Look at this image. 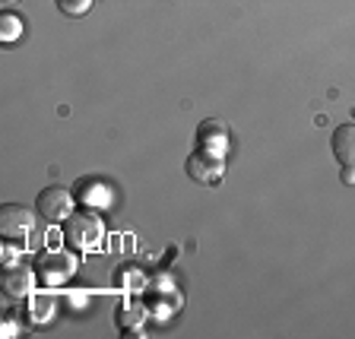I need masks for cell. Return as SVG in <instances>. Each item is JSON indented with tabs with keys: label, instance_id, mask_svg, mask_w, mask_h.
Listing matches in <instances>:
<instances>
[{
	"label": "cell",
	"instance_id": "1",
	"mask_svg": "<svg viewBox=\"0 0 355 339\" xmlns=\"http://www.w3.org/2000/svg\"><path fill=\"white\" fill-rule=\"evenodd\" d=\"M102 238H105V222L98 216V209L86 207L64 222V241L80 254L96 251L98 244H102Z\"/></svg>",
	"mask_w": 355,
	"mask_h": 339
},
{
	"label": "cell",
	"instance_id": "2",
	"mask_svg": "<svg viewBox=\"0 0 355 339\" xmlns=\"http://www.w3.org/2000/svg\"><path fill=\"white\" fill-rule=\"evenodd\" d=\"M76 193L73 191H67V187L60 184H51V187H44L42 193L35 197V209L38 216H42L44 222H67L70 216L76 213Z\"/></svg>",
	"mask_w": 355,
	"mask_h": 339
},
{
	"label": "cell",
	"instance_id": "3",
	"mask_svg": "<svg viewBox=\"0 0 355 339\" xmlns=\"http://www.w3.org/2000/svg\"><path fill=\"white\" fill-rule=\"evenodd\" d=\"M0 232L10 241L29 238L35 232V213L29 207H22V203H3V209H0Z\"/></svg>",
	"mask_w": 355,
	"mask_h": 339
},
{
	"label": "cell",
	"instance_id": "4",
	"mask_svg": "<svg viewBox=\"0 0 355 339\" xmlns=\"http://www.w3.org/2000/svg\"><path fill=\"white\" fill-rule=\"evenodd\" d=\"M225 175V155H213L207 149L187 155V177H193L197 184H219Z\"/></svg>",
	"mask_w": 355,
	"mask_h": 339
},
{
	"label": "cell",
	"instance_id": "5",
	"mask_svg": "<svg viewBox=\"0 0 355 339\" xmlns=\"http://www.w3.org/2000/svg\"><path fill=\"white\" fill-rule=\"evenodd\" d=\"M76 200L89 209H108L111 207V187L105 177H83L76 184Z\"/></svg>",
	"mask_w": 355,
	"mask_h": 339
},
{
	"label": "cell",
	"instance_id": "6",
	"mask_svg": "<svg viewBox=\"0 0 355 339\" xmlns=\"http://www.w3.org/2000/svg\"><path fill=\"white\" fill-rule=\"evenodd\" d=\"M73 257L70 254H44L42 260H38V266H35V273H38V279L42 282H64V279H70V273H73Z\"/></svg>",
	"mask_w": 355,
	"mask_h": 339
},
{
	"label": "cell",
	"instance_id": "7",
	"mask_svg": "<svg viewBox=\"0 0 355 339\" xmlns=\"http://www.w3.org/2000/svg\"><path fill=\"white\" fill-rule=\"evenodd\" d=\"M35 270H29V266L22 263H13L3 270V292H7L10 298H26L32 292V286H35Z\"/></svg>",
	"mask_w": 355,
	"mask_h": 339
},
{
	"label": "cell",
	"instance_id": "8",
	"mask_svg": "<svg viewBox=\"0 0 355 339\" xmlns=\"http://www.w3.org/2000/svg\"><path fill=\"white\" fill-rule=\"evenodd\" d=\"M333 159L340 165H352L355 168V124H340L330 137Z\"/></svg>",
	"mask_w": 355,
	"mask_h": 339
},
{
	"label": "cell",
	"instance_id": "9",
	"mask_svg": "<svg viewBox=\"0 0 355 339\" xmlns=\"http://www.w3.org/2000/svg\"><path fill=\"white\" fill-rule=\"evenodd\" d=\"M200 149H207L213 155H225L229 149V130L222 121H203L200 124Z\"/></svg>",
	"mask_w": 355,
	"mask_h": 339
},
{
	"label": "cell",
	"instance_id": "10",
	"mask_svg": "<svg viewBox=\"0 0 355 339\" xmlns=\"http://www.w3.org/2000/svg\"><path fill=\"white\" fill-rule=\"evenodd\" d=\"M19 35H22V19L16 13H3V19H0V38L3 42H16Z\"/></svg>",
	"mask_w": 355,
	"mask_h": 339
},
{
	"label": "cell",
	"instance_id": "11",
	"mask_svg": "<svg viewBox=\"0 0 355 339\" xmlns=\"http://www.w3.org/2000/svg\"><path fill=\"white\" fill-rule=\"evenodd\" d=\"M89 7H92V0H58V10L64 16H83L89 13Z\"/></svg>",
	"mask_w": 355,
	"mask_h": 339
},
{
	"label": "cell",
	"instance_id": "12",
	"mask_svg": "<svg viewBox=\"0 0 355 339\" xmlns=\"http://www.w3.org/2000/svg\"><path fill=\"white\" fill-rule=\"evenodd\" d=\"M140 320H143V311L140 308H121L118 311V324L127 330V324H133V327H140Z\"/></svg>",
	"mask_w": 355,
	"mask_h": 339
},
{
	"label": "cell",
	"instance_id": "13",
	"mask_svg": "<svg viewBox=\"0 0 355 339\" xmlns=\"http://www.w3.org/2000/svg\"><path fill=\"white\" fill-rule=\"evenodd\" d=\"M16 257H19V247H16V241H10V238H7V244H3V263L13 266Z\"/></svg>",
	"mask_w": 355,
	"mask_h": 339
},
{
	"label": "cell",
	"instance_id": "14",
	"mask_svg": "<svg viewBox=\"0 0 355 339\" xmlns=\"http://www.w3.org/2000/svg\"><path fill=\"white\" fill-rule=\"evenodd\" d=\"M343 184H349V187L355 184V168L352 165H343Z\"/></svg>",
	"mask_w": 355,
	"mask_h": 339
},
{
	"label": "cell",
	"instance_id": "15",
	"mask_svg": "<svg viewBox=\"0 0 355 339\" xmlns=\"http://www.w3.org/2000/svg\"><path fill=\"white\" fill-rule=\"evenodd\" d=\"M16 333H19L16 330V324H3V336H16Z\"/></svg>",
	"mask_w": 355,
	"mask_h": 339
},
{
	"label": "cell",
	"instance_id": "16",
	"mask_svg": "<svg viewBox=\"0 0 355 339\" xmlns=\"http://www.w3.org/2000/svg\"><path fill=\"white\" fill-rule=\"evenodd\" d=\"M3 3H7V7H10V3H19V0H3Z\"/></svg>",
	"mask_w": 355,
	"mask_h": 339
}]
</instances>
